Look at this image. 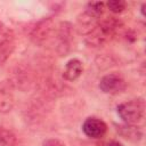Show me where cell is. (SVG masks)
Returning a JSON list of instances; mask_svg holds the SVG:
<instances>
[{
    "label": "cell",
    "mask_w": 146,
    "mask_h": 146,
    "mask_svg": "<svg viewBox=\"0 0 146 146\" xmlns=\"http://www.w3.org/2000/svg\"><path fill=\"white\" fill-rule=\"evenodd\" d=\"M120 21L115 17H106L99 21L97 26L86 35V43L89 47H102L111 41L120 29Z\"/></svg>",
    "instance_id": "6da1fadb"
},
{
    "label": "cell",
    "mask_w": 146,
    "mask_h": 146,
    "mask_svg": "<svg viewBox=\"0 0 146 146\" xmlns=\"http://www.w3.org/2000/svg\"><path fill=\"white\" fill-rule=\"evenodd\" d=\"M14 48H15V46H14V39L5 42L0 47V65H2L8 59V57L14 51Z\"/></svg>",
    "instance_id": "7c38bea8"
},
{
    "label": "cell",
    "mask_w": 146,
    "mask_h": 146,
    "mask_svg": "<svg viewBox=\"0 0 146 146\" xmlns=\"http://www.w3.org/2000/svg\"><path fill=\"white\" fill-rule=\"evenodd\" d=\"M98 87L105 94L116 95L125 90L127 82L121 75L115 74V73H110V74L104 75L100 79Z\"/></svg>",
    "instance_id": "5b68a950"
},
{
    "label": "cell",
    "mask_w": 146,
    "mask_h": 146,
    "mask_svg": "<svg viewBox=\"0 0 146 146\" xmlns=\"http://www.w3.org/2000/svg\"><path fill=\"white\" fill-rule=\"evenodd\" d=\"M42 146H66L64 141L57 138H48L42 143Z\"/></svg>",
    "instance_id": "9a60e30c"
},
{
    "label": "cell",
    "mask_w": 146,
    "mask_h": 146,
    "mask_svg": "<svg viewBox=\"0 0 146 146\" xmlns=\"http://www.w3.org/2000/svg\"><path fill=\"white\" fill-rule=\"evenodd\" d=\"M106 146H124V145H122V144H121V143H119V141L113 140V141L107 143V144H106Z\"/></svg>",
    "instance_id": "2e32d148"
},
{
    "label": "cell",
    "mask_w": 146,
    "mask_h": 146,
    "mask_svg": "<svg viewBox=\"0 0 146 146\" xmlns=\"http://www.w3.org/2000/svg\"><path fill=\"white\" fill-rule=\"evenodd\" d=\"M9 40H13V34H11V32H10L8 29H6V27H0V47H1L5 42H7V41H9Z\"/></svg>",
    "instance_id": "5bb4252c"
},
{
    "label": "cell",
    "mask_w": 146,
    "mask_h": 146,
    "mask_svg": "<svg viewBox=\"0 0 146 146\" xmlns=\"http://www.w3.org/2000/svg\"><path fill=\"white\" fill-rule=\"evenodd\" d=\"M17 137L16 135L3 127H0V146H16Z\"/></svg>",
    "instance_id": "30bf717a"
},
{
    "label": "cell",
    "mask_w": 146,
    "mask_h": 146,
    "mask_svg": "<svg viewBox=\"0 0 146 146\" xmlns=\"http://www.w3.org/2000/svg\"><path fill=\"white\" fill-rule=\"evenodd\" d=\"M54 32H55L54 21L51 18H49V17L48 18H43V19L39 21L34 25V27L31 30L30 39L35 44L42 46L49 40V38L51 36V34Z\"/></svg>",
    "instance_id": "277c9868"
},
{
    "label": "cell",
    "mask_w": 146,
    "mask_h": 146,
    "mask_svg": "<svg viewBox=\"0 0 146 146\" xmlns=\"http://www.w3.org/2000/svg\"><path fill=\"white\" fill-rule=\"evenodd\" d=\"M13 106H14V97L8 91L0 89V114L10 112Z\"/></svg>",
    "instance_id": "8fae6325"
},
{
    "label": "cell",
    "mask_w": 146,
    "mask_h": 146,
    "mask_svg": "<svg viewBox=\"0 0 146 146\" xmlns=\"http://www.w3.org/2000/svg\"><path fill=\"white\" fill-rule=\"evenodd\" d=\"M117 131L122 137H124L125 139L132 140V141H138L143 136L141 131L138 129V127H136L133 124L117 125Z\"/></svg>",
    "instance_id": "9c48e42d"
},
{
    "label": "cell",
    "mask_w": 146,
    "mask_h": 146,
    "mask_svg": "<svg viewBox=\"0 0 146 146\" xmlns=\"http://www.w3.org/2000/svg\"><path fill=\"white\" fill-rule=\"evenodd\" d=\"M105 6L114 14H120L127 8V2L123 0H110L105 3Z\"/></svg>",
    "instance_id": "4fadbf2b"
},
{
    "label": "cell",
    "mask_w": 146,
    "mask_h": 146,
    "mask_svg": "<svg viewBox=\"0 0 146 146\" xmlns=\"http://www.w3.org/2000/svg\"><path fill=\"white\" fill-rule=\"evenodd\" d=\"M82 131L91 139H99L106 133L107 124L99 117L89 116L82 123Z\"/></svg>",
    "instance_id": "8992f818"
},
{
    "label": "cell",
    "mask_w": 146,
    "mask_h": 146,
    "mask_svg": "<svg viewBox=\"0 0 146 146\" xmlns=\"http://www.w3.org/2000/svg\"><path fill=\"white\" fill-rule=\"evenodd\" d=\"M82 71H83L82 62L78 58H72L65 64L63 70V76L67 81H75L82 74Z\"/></svg>",
    "instance_id": "ba28073f"
},
{
    "label": "cell",
    "mask_w": 146,
    "mask_h": 146,
    "mask_svg": "<svg viewBox=\"0 0 146 146\" xmlns=\"http://www.w3.org/2000/svg\"><path fill=\"white\" fill-rule=\"evenodd\" d=\"M104 8H105V2H102V1L88 2L86 10L76 17L75 26H76L78 33L82 35L89 34L99 23Z\"/></svg>",
    "instance_id": "7a4b0ae2"
},
{
    "label": "cell",
    "mask_w": 146,
    "mask_h": 146,
    "mask_svg": "<svg viewBox=\"0 0 146 146\" xmlns=\"http://www.w3.org/2000/svg\"><path fill=\"white\" fill-rule=\"evenodd\" d=\"M57 51L60 55L67 54L72 40V25L68 22H60L56 30Z\"/></svg>",
    "instance_id": "52a82bcc"
},
{
    "label": "cell",
    "mask_w": 146,
    "mask_h": 146,
    "mask_svg": "<svg viewBox=\"0 0 146 146\" xmlns=\"http://www.w3.org/2000/svg\"><path fill=\"white\" fill-rule=\"evenodd\" d=\"M117 115L125 124H133L136 125L140 122L144 117L145 113V103L141 98L131 99L124 102L116 107Z\"/></svg>",
    "instance_id": "3957f363"
},
{
    "label": "cell",
    "mask_w": 146,
    "mask_h": 146,
    "mask_svg": "<svg viewBox=\"0 0 146 146\" xmlns=\"http://www.w3.org/2000/svg\"><path fill=\"white\" fill-rule=\"evenodd\" d=\"M145 7H146V3L144 2V3L141 5V8H140V11H141V15H143V16H145Z\"/></svg>",
    "instance_id": "e0dca14e"
}]
</instances>
